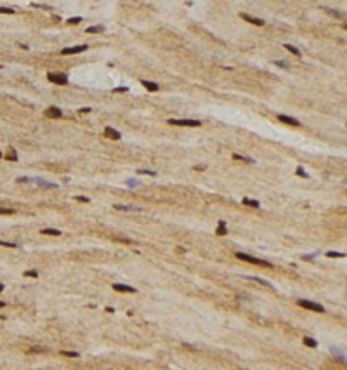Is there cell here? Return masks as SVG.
Here are the masks:
<instances>
[{
	"instance_id": "1",
	"label": "cell",
	"mask_w": 347,
	"mask_h": 370,
	"mask_svg": "<svg viewBox=\"0 0 347 370\" xmlns=\"http://www.w3.org/2000/svg\"><path fill=\"white\" fill-rule=\"evenodd\" d=\"M236 257L245 262H252V264H257V266H264V268H273L271 262H267L264 259H259V257H254V256H248V254H243V252H236Z\"/></svg>"
},
{
	"instance_id": "2",
	"label": "cell",
	"mask_w": 347,
	"mask_h": 370,
	"mask_svg": "<svg viewBox=\"0 0 347 370\" xmlns=\"http://www.w3.org/2000/svg\"><path fill=\"white\" fill-rule=\"evenodd\" d=\"M168 125H179V127H200L201 122L193 118H170Z\"/></svg>"
},
{
	"instance_id": "3",
	"label": "cell",
	"mask_w": 347,
	"mask_h": 370,
	"mask_svg": "<svg viewBox=\"0 0 347 370\" xmlns=\"http://www.w3.org/2000/svg\"><path fill=\"white\" fill-rule=\"evenodd\" d=\"M298 306L306 308V309H311V311H318V313H325V306L318 304V302H312V301H307V299H298L297 301Z\"/></svg>"
},
{
	"instance_id": "4",
	"label": "cell",
	"mask_w": 347,
	"mask_h": 370,
	"mask_svg": "<svg viewBox=\"0 0 347 370\" xmlns=\"http://www.w3.org/2000/svg\"><path fill=\"white\" fill-rule=\"evenodd\" d=\"M47 78L52 83H57V85H66L68 83V77L62 75V73H47Z\"/></svg>"
},
{
	"instance_id": "5",
	"label": "cell",
	"mask_w": 347,
	"mask_h": 370,
	"mask_svg": "<svg viewBox=\"0 0 347 370\" xmlns=\"http://www.w3.org/2000/svg\"><path fill=\"white\" fill-rule=\"evenodd\" d=\"M89 49L87 45H75V47H66L62 49V56H70V54H80V52H85Z\"/></svg>"
},
{
	"instance_id": "6",
	"label": "cell",
	"mask_w": 347,
	"mask_h": 370,
	"mask_svg": "<svg viewBox=\"0 0 347 370\" xmlns=\"http://www.w3.org/2000/svg\"><path fill=\"white\" fill-rule=\"evenodd\" d=\"M104 136L108 137V139H113V141H118V139H122V134L118 132L116 129H113V127H104Z\"/></svg>"
},
{
	"instance_id": "7",
	"label": "cell",
	"mask_w": 347,
	"mask_h": 370,
	"mask_svg": "<svg viewBox=\"0 0 347 370\" xmlns=\"http://www.w3.org/2000/svg\"><path fill=\"white\" fill-rule=\"evenodd\" d=\"M113 290H116V292H123V294H134V292H137L134 287L123 285V283H113Z\"/></svg>"
},
{
	"instance_id": "8",
	"label": "cell",
	"mask_w": 347,
	"mask_h": 370,
	"mask_svg": "<svg viewBox=\"0 0 347 370\" xmlns=\"http://www.w3.org/2000/svg\"><path fill=\"white\" fill-rule=\"evenodd\" d=\"M240 16H241V18H243L245 21L252 23V24H257V26H264V24H265L264 19H260V18H254V16H250V14H243V12H241Z\"/></svg>"
},
{
	"instance_id": "9",
	"label": "cell",
	"mask_w": 347,
	"mask_h": 370,
	"mask_svg": "<svg viewBox=\"0 0 347 370\" xmlns=\"http://www.w3.org/2000/svg\"><path fill=\"white\" fill-rule=\"evenodd\" d=\"M45 115L47 117H52V118H61L62 117V111L57 108V106H49L47 108V111H45Z\"/></svg>"
},
{
	"instance_id": "10",
	"label": "cell",
	"mask_w": 347,
	"mask_h": 370,
	"mask_svg": "<svg viewBox=\"0 0 347 370\" xmlns=\"http://www.w3.org/2000/svg\"><path fill=\"white\" fill-rule=\"evenodd\" d=\"M278 118L281 122H285V123H288V125H293V127H298V125H300V122L297 120V118H292V117H288V115H278Z\"/></svg>"
},
{
	"instance_id": "11",
	"label": "cell",
	"mask_w": 347,
	"mask_h": 370,
	"mask_svg": "<svg viewBox=\"0 0 347 370\" xmlns=\"http://www.w3.org/2000/svg\"><path fill=\"white\" fill-rule=\"evenodd\" d=\"M141 83H143V85H144V87H146L148 90H151V92H156V90L160 89V87H158V83H154V82H149V80H143Z\"/></svg>"
},
{
	"instance_id": "12",
	"label": "cell",
	"mask_w": 347,
	"mask_h": 370,
	"mask_svg": "<svg viewBox=\"0 0 347 370\" xmlns=\"http://www.w3.org/2000/svg\"><path fill=\"white\" fill-rule=\"evenodd\" d=\"M219 236H224V235H227V228H226V222L224 221H219V228H217V231H215Z\"/></svg>"
},
{
	"instance_id": "13",
	"label": "cell",
	"mask_w": 347,
	"mask_h": 370,
	"mask_svg": "<svg viewBox=\"0 0 347 370\" xmlns=\"http://www.w3.org/2000/svg\"><path fill=\"white\" fill-rule=\"evenodd\" d=\"M42 235H51V236H61V231L59 230H52V228H45L40 231Z\"/></svg>"
},
{
	"instance_id": "14",
	"label": "cell",
	"mask_w": 347,
	"mask_h": 370,
	"mask_svg": "<svg viewBox=\"0 0 347 370\" xmlns=\"http://www.w3.org/2000/svg\"><path fill=\"white\" fill-rule=\"evenodd\" d=\"M241 202H243V205H248V207H254V209H259V207H260V203H259L257 200H250V198H246V196H245V198H243Z\"/></svg>"
},
{
	"instance_id": "15",
	"label": "cell",
	"mask_w": 347,
	"mask_h": 370,
	"mask_svg": "<svg viewBox=\"0 0 347 370\" xmlns=\"http://www.w3.org/2000/svg\"><path fill=\"white\" fill-rule=\"evenodd\" d=\"M233 158H235V160H243V162H246V163H255V160H254V158L245 157V155H238V153H235V155H233Z\"/></svg>"
},
{
	"instance_id": "16",
	"label": "cell",
	"mask_w": 347,
	"mask_h": 370,
	"mask_svg": "<svg viewBox=\"0 0 347 370\" xmlns=\"http://www.w3.org/2000/svg\"><path fill=\"white\" fill-rule=\"evenodd\" d=\"M304 344L309 346V348H318V340L312 339V337H304Z\"/></svg>"
},
{
	"instance_id": "17",
	"label": "cell",
	"mask_w": 347,
	"mask_h": 370,
	"mask_svg": "<svg viewBox=\"0 0 347 370\" xmlns=\"http://www.w3.org/2000/svg\"><path fill=\"white\" fill-rule=\"evenodd\" d=\"M285 49L288 50V52H292L293 56H300V50L297 49V47H293V45H290V44H285Z\"/></svg>"
},
{
	"instance_id": "18",
	"label": "cell",
	"mask_w": 347,
	"mask_h": 370,
	"mask_svg": "<svg viewBox=\"0 0 347 370\" xmlns=\"http://www.w3.org/2000/svg\"><path fill=\"white\" fill-rule=\"evenodd\" d=\"M87 33H101V31H104V26H90V28H87Z\"/></svg>"
},
{
	"instance_id": "19",
	"label": "cell",
	"mask_w": 347,
	"mask_h": 370,
	"mask_svg": "<svg viewBox=\"0 0 347 370\" xmlns=\"http://www.w3.org/2000/svg\"><path fill=\"white\" fill-rule=\"evenodd\" d=\"M24 276H28V278H38V271L28 270V271H24Z\"/></svg>"
},
{
	"instance_id": "20",
	"label": "cell",
	"mask_w": 347,
	"mask_h": 370,
	"mask_svg": "<svg viewBox=\"0 0 347 370\" xmlns=\"http://www.w3.org/2000/svg\"><path fill=\"white\" fill-rule=\"evenodd\" d=\"M0 247H9V249H18V243H12V241H0Z\"/></svg>"
},
{
	"instance_id": "21",
	"label": "cell",
	"mask_w": 347,
	"mask_h": 370,
	"mask_svg": "<svg viewBox=\"0 0 347 370\" xmlns=\"http://www.w3.org/2000/svg\"><path fill=\"white\" fill-rule=\"evenodd\" d=\"M248 280L259 281V283H262V285H265V287H271V283H269V281H265V280H262V278H255V276H248Z\"/></svg>"
},
{
	"instance_id": "22",
	"label": "cell",
	"mask_w": 347,
	"mask_h": 370,
	"mask_svg": "<svg viewBox=\"0 0 347 370\" xmlns=\"http://www.w3.org/2000/svg\"><path fill=\"white\" fill-rule=\"evenodd\" d=\"M7 160L10 162H18V155H16V150H10L9 155H7Z\"/></svg>"
},
{
	"instance_id": "23",
	"label": "cell",
	"mask_w": 347,
	"mask_h": 370,
	"mask_svg": "<svg viewBox=\"0 0 347 370\" xmlns=\"http://www.w3.org/2000/svg\"><path fill=\"white\" fill-rule=\"evenodd\" d=\"M35 182H37V184H40V186H43V188H57L56 184H51V182H43V181H40V179H37Z\"/></svg>"
},
{
	"instance_id": "24",
	"label": "cell",
	"mask_w": 347,
	"mask_h": 370,
	"mask_svg": "<svg viewBox=\"0 0 347 370\" xmlns=\"http://www.w3.org/2000/svg\"><path fill=\"white\" fill-rule=\"evenodd\" d=\"M31 7H35V9H43V10H52L51 5H42V4H31Z\"/></svg>"
},
{
	"instance_id": "25",
	"label": "cell",
	"mask_w": 347,
	"mask_h": 370,
	"mask_svg": "<svg viewBox=\"0 0 347 370\" xmlns=\"http://www.w3.org/2000/svg\"><path fill=\"white\" fill-rule=\"evenodd\" d=\"M328 257H346V254L344 252H326Z\"/></svg>"
},
{
	"instance_id": "26",
	"label": "cell",
	"mask_w": 347,
	"mask_h": 370,
	"mask_svg": "<svg viewBox=\"0 0 347 370\" xmlns=\"http://www.w3.org/2000/svg\"><path fill=\"white\" fill-rule=\"evenodd\" d=\"M61 354L70 356V358H78V353H75V351H61Z\"/></svg>"
},
{
	"instance_id": "27",
	"label": "cell",
	"mask_w": 347,
	"mask_h": 370,
	"mask_svg": "<svg viewBox=\"0 0 347 370\" xmlns=\"http://www.w3.org/2000/svg\"><path fill=\"white\" fill-rule=\"evenodd\" d=\"M295 174H297V176H302V177H309V174H307V172H306L304 169H302V167H297Z\"/></svg>"
},
{
	"instance_id": "28",
	"label": "cell",
	"mask_w": 347,
	"mask_h": 370,
	"mask_svg": "<svg viewBox=\"0 0 347 370\" xmlns=\"http://www.w3.org/2000/svg\"><path fill=\"white\" fill-rule=\"evenodd\" d=\"M80 21H82V18H78V16H76V18H70V19L66 21V24H78Z\"/></svg>"
},
{
	"instance_id": "29",
	"label": "cell",
	"mask_w": 347,
	"mask_h": 370,
	"mask_svg": "<svg viewBox=\"0 0 347 370\" xmlns=\"http://www.w3.org/2000/svg\"><path fill=\"white\" fill-rule=\"evenodd\" d=\"M139 174H146V176H156L154 170H148V169H139Z\"/></svg>"
},
{
	"instance_id": "30",
	"label": "cell",
	"mask_w": 347,
	"mask_h": 370,
	"mask_svg": "<svg viewBox=\"0 0 347 370\" xmlns=\"http://www.w3.org/2000/svg\"><path fill=\"white\" fill-rule=\"evenodd\" d=\"M115 209L116 210H139L135 207H125V205H115Z\"/></svg>"
},
{
	"instance_id": "31",
	"label": "cell",
	"mask_w": 347,
	"mask_h": 370,
	"mask_svg": "<svg viewBox=\"0 0 347 370\" xmlns=\"http://www.w3.org/2000/svg\"><path fill=\"white\" fill-rule=\"evenodd\" d=\"M0 14H14V9H10V7H0Z\"/></svg>"
},
{
	"instance_id": "32",
	"label": "cell",
	"mask_w": 347,
	"mask_h": 370,
	"mask_svg": "<svg viewBox=\"0 0 347 370\" xmlns=\"http://www.w3.org/2000/svg\"><path fill=\"white\" fill-rule=\"evenodd\" d=\"M276 66H279V68H288V64H286L285 61H274Z\"/></svg>"
},
{
	"instance_id": "33",
	"label": "cell",
	"mask_w": 347,
	"mask_h": 370,
	"mask_svg": "<svg viewBox=\"0 0 347 370\" xmlns=\"http://www.w3.org/2000/svg\"><path fill=\"white\" fill-rule=\"evenodd\" d=\"M127 87H115V89H113V92H127Z\"/></svg>"
},
{
	"instance_id": "34",
	"label": "cell",
	"mask_w": 347,
	"mask_h": 370,
	"mask_svg": "<svg viewBox=\"0 0 347 370\" xmlns=\"http://www.w3.org/2000/svg\"><path fill=\"white\" fill-rule=\"evenodd\" d=\"M12 209H0V214H12Z\"/></svg>"
},
{
	"instance_id": "35",
	"label": "cell",
	"mask_w": 347,
	"mask_h": 370,
	"mask_svg": "<svg viewBox=\"0 0 347 370\" xmlns=\"http://www.w3.org/2000/svg\"><path fill=\"white\" fill-rule=\"evenodd\" d=\"M75 198H76L78 202H85V203L89 202V198H85V196H75Z\"/></svg>"
},
{
	"instance_id": "36",
	"label": "cell",
	"mask_w": 347,
	"mask_h": 370,
	"mask_svg": "<svg viewBox=\"0 0 347 370\" xmlns=\"http://www.w3.org/2000/svg\"><path fill=\"white\" fill-rule=\"evenodd\" d=\"M314 257H316V256H304V259H306V261H312Z\"/></svg>"
},
{
	"instance_id": "37",
	"label": "cell",
	"mask_w": 347,
	"mask_h": 370,
	"mask_svg": "<svg viewBox=\"0 0 347 370\" xmlns=\"http://www.w3.org/2000/svg\"><path fill=\"white\" fill-rule=\"evenodd\" d=\"M89 111H92L90 108H82V110H80V113H89Z\"/></svg>"
},
{
	"instance_id": "38",
	"label": "cell",
	"mask_w": 347,
	"mask_h": 370,
	"mask_svg": "<svg viewBox=\"0 0 347 370\" xmlns=\"http://www.w3.org/2000/svg\"><path fill=\"white\" fill-rule=\"evenodd\" d=\"M203 169H205L203 165H196V167H194V170H203Z\"/></svg>"
},
{
	"instance_id": "39",
	"label": "cell",
	"mask_w": 347,
	"mask_h": 370,
	"mask_svg": "<svg viewBox=\"0 0 347 370\" xmlns=\"http://www.w3.org/2000/svg\"><path fill=\"white\" fill-rule=\"evenodd\" d=\"M4 306H7V304H5V302H2V301H0V308H4Z\"/></svg>"
},
{
	"instance_id": "40",
	"label": "cell",
	"mask_w": 347,
	"mask_h": 370,
	"mask_svg": "<svg viewBox=\"0 0 347 370\" xmlns=\"http://www.w3.org/2000/svg\"><path fill=\"white\" fill-rule=\"evenodd\" d=\"M0 292H4V285L2 283H0Z\"/></svg>"
},
{
	"instance_id": "41",
	"label": "cell",
	"mask_w": 347,
	"mask_h": 370,
	"mask_svg": "<svg viewBox=\"0 0 347 370\" xmlns=\"http://www.w3.org/2000/svg\"><path fill=\"white\" fill-rule=\"evenodd\" d=\"M0 157H2V153H0Z\"/></svg>"
}]
</instances>
